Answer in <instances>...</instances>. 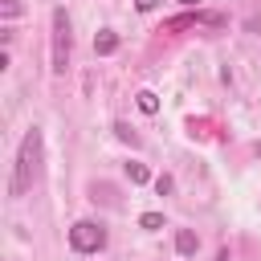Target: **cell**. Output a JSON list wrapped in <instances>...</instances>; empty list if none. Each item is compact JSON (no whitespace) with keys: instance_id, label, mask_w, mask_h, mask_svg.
Returning <instances> with one entry per match:
<instances>
[{"instance_id":"obj_1","label":"cell","mask_w":261,"mask_h":261,"mask_svg":"<svg viewBox=\"0 0 261 261\" xmlns=\"http://www.w3.org/2000/svg\"><path fill=\"white\" fill-rule=\"evenodd\" d=\"M37 159H41V130H29L20 139V151H16V171H12V196H24L33 188V175H37Z\"/></svg>"},{"instance_id":"obj_2","label":"cell","mask_w":261,"mask_h":261,"mask_svg":"<svg viewBox=\"0 0 261 261\" xmlns=\"http://www.w3.org/2000/svg\"><path fill=\"white\" fill-rule=\"evenodd\" d=\"M69 245H73L77 253H98V249L106 245V228H102L98 220H77V224L69 228Z\"/></svg>"},{"instance_id":"obj_3","label":"cell","mask_w":261,"mask_h":261,"mask_svg":"<svg viewBox=\"0 0 261 261\" xmlns=\"http://www.w3.org/2000/svg\"><path fill=\"white\" fill-rule=\"evenodd\" d=\"M69 65V16L65 8H53V69L65 73Z\"/></svg>"},{"instance_id":"obj_4","label":"cell","mask_w":261,"mask_h":261,"mask_svg":"<svg viewBox=\"0 0 261 261\" xmlns=\"http://www.w3.org/2000/svg\"><path fill=\"white\" fill-rule=\"evenodd\" d=\"M114 49H118V33H110V29H102V33L94 37V53H98V57H110Z\"/></svg>"},{"instance_id":"obj_5","label":"cell","mask_w":261,"mask_h":261,"mask_svg":"<svg viewBox=\"0 0 261 261\" xmlns=\"http://www.w3.org/2000/svg\"><path fill=\"white\" fill-rule=\"evenodd\" d=\"M196 245H200V241H196V232H192V228H179V232H175V253H179V257H192V253H196Z\"/></svg>"},{"instance_id":"obj_6","label":"cell","mask_w":261,"mask_h":261,"mask_svg":"<svg viewBox=\"0 0 261 261\" xmlns=\"http://www.w3.org/2000/svg\"><path fill=\"white\" fill-rule=\"evenodd\" d=\"M135 102H139V110H143V114H155V110H159V98H155L151 90H139V94H135Z\"/></svg>"},{"instance_id":"obj_7","label":"cell","mask_w":261,"mask_h":261,"mask_svg":"<svg viewBox=\"0 0 261 261\" xmlns=\"http://www.w3.org/2000/svg\"><path fill=\"white\" fill-rule=\"evenodd\" d=\"M126 175H130V184H147V179H151L147 163H126Z\"/></svg>"},{"instance_id":"obj_8","label":"cell","mask_w":261,"mask_h":261,"mask_svg":"<svg viewBox=\"0 0 261 261\" xmlns=\"http://www.w3.org/2000/svg\"><path fill=\"white\" fill-rule=\"evenodd\" d=\"M139 224H143L147 232H155V228H163V216H159V212H143V216H139Z\"/></svg>"},{"instance_id":"obj_9","label":"cell","mask_w":261,"mask_h":261,"mask_svg":"<svg viewBox=\"0 0 261 261\" xmlns=\"http://www.w3.org/2000/svg\"><path fill=\"white\" fill-rule=\"evenodd\" d=\"M114 135H118V139H122V143H130V147H135V143H139V135H135V130H130V126H126V122H114Z\"/></svg>"},{"instance_id":"obj_10","label":"cell","mask_w":261,"mask_h":261,"mask_svg":"<svg viewBox=\"0 0 261 261\" xmlns=\"http://www.w3.org/2000/svg\"><path fill=\"white\" fill-rule=\"evenodd\" d=\"M155 192L167 196V192H171V175H159V179H155Z\"/></svg>"},{"instance_id":"obj_11","label":"cell","mask_w":261,"mask_h":261,"mask_svg":"<svg viewBox=\"0 0 261 261\" xmlns=\"http://www.w3.org/2000/svg\"><path fill=\"white\" fill-rule=\"evenodd\" d=\"M155 4H159V0H135V8H139V12H151Z\"/></svg>"},{"instance_id":"obj_12","label":"cell","mask_w":261,"mask_h":261,"mask_svg":"<svg viewBox=\"0 0 261 261\" xmlns=\"http://www.w3.org/2000/svg\"><path fill=\"white\" fill-rule=\"evenodd\" d=\"M216 261H228V249H220V253H216Z\"/></svg>"},{"instance_id":"obj_13","label":"cell","mask_w":261,"mask_h":261,"mask_svg":"<svg viewBox=\"0 0 261 261\" xmlns=\"http://www.w3.org/2000/svg\"><path fill=\"white\" fill-rule=\"evenodd\" d=\"M175 4H188V8H192V4H200V0H175Z\"/></svg>"},{"instance_id":"obj_14","label":"cell","mask_w":261,"mask_h":261,"mask_svg":"<svg viewBox=\"0 0 261 261\" xmlns=\"http://www.w3.org/2000/svg\"><path fill=\"white\" fill-rule=\"evenodd\" d=\"M257 155H261V143H257Z\"/></svg>"}]
</instances>
